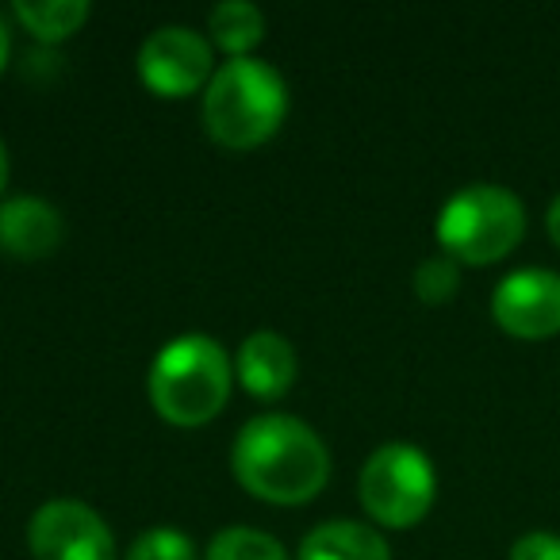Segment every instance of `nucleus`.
Listing matches in <instances>:
<instances>
[{
	"instance_id": "nucleus-1",
	"label": "nucleus",
	"mask_w": 560,
	"mask_h": 560,
	"mask_svg": "<svg viewBox=\"0 0 560 560\" xmlns=\"http://www.w3.org/2000/svg\"><path fill=\"white\" fill-rule=\"evenodd\" d=\"M231 468L249 495L265 503H307L330 480L323 438L296 415H257L231 445Z\"/></svg>"
},
{
	"instance_id": "nucleus-2",
	"label": "nucleus",
	"mask_w": 560,
	"mask_h": 560,
	"mask_svg": "<svg viewBox=\"0 0 560 560\" xmlns=\"http://www.w3.org/2000/svg\"><path fill=\"white\" fill-rule=\"evenodd\" d=\"M289 112V85L265 58H226L203 89V131L231 150L261 147Z\"/></svg>"
},
{
	"instance_id": "nucleus-3",
	"label": "nucleus",
	"mask_w": 560,
	"mask_h": 560,
	"mask_svg": "<svg viewBox=\"0 0 560 560\" xmlns=\"http://www.w3.org/2000/svg\"><path fill=\"white\" fill-rule=\"evenodd\" d=\"M231 361L226 350L208 335H180L158 350L147 388L162 419L177 427H200L223 411L231 396Z\"/></svg>"
},
{
	"instance_id": "nucleus-4",
	"label": "nucleus",
	"mask_w": 560,
	"mask_h": 560,
	"mask_svg": "<svg viewBox=\"0 0 560 560\" xmlns=\"http://www.w3.org/2000/svg\"><path fill=\"white\" fill-rule=\"evenodd\" d=\"M526 234V208L503 185H465L438 211V242L453 261L491 265Z\"/></svg>"
},
{
	"instance_id": "nucleus-5",
	"label": "nucleus",
	"mask_w": 560,
	"mask_h": 560,
	"mask_svg": "<svg viewBox=\"0 0 560 560\" xmlns=\"http://www.w3.org/2000/svg\"><path fill=\"white\" fill-rule=\"evenodd\" d=\"M358 491L376 522L392 529H407L427 518V511L434 506L438 476L419 445L388 442L365 460Z\"/></svg>"
},
{
	"instance_id": "nucleus-6",
	"label": "nucleus",
	"mask_w": 560,
	"mask_h": 560,
	"mask_svg": "<svg viewBox=\"0 0 560 560\" xmlns=\"http://www.w3.org/2000/svg\"><path fill=\"white\" fill-rule=\"evenodd\" d=\"M35 560H116L108 522L81 499H50L27 522Z\"/></svg>"
},
{
	"instance_id": "nucleus-7",
	"label": "nucleus",
	"mask_w": 560,
	"mask_h": 560,
	"mask_svg": "<svg viewBox=\"0 0 560 560\" xmlns=\"http://www.w3.org/2000/svg\"><path fill=\"white\" fill-rule=\"evenodd\" d=\"M139 78L158 96H188L211 81V39L188 24H165L139 47Z\"/></svg>"
},
{
	"instance_id": "nucleus-8",
	"label": "nucleus",
	"mask_w": 560,
	"mask_h": 560,
	"mask_svg": "<svg viewBox=\"0 0 560 560\" xmlns=\"http://www.w3.org/2000/svg\"><path fill=\"white\" fill-rule=\"evenodd\" d=\"M491 319L522 342L560 335V272L514 269L491 292Z\"/></svg>"
},
{
	"instance_id": "nucleus-9",
	"label": "nucleus",
	"mask_w": 560,
	"mask_h": 560,
	"mask_svg": "<svg viewBox=\"0 0 560 560\" xmlns=\"http://www.w3.org/2000/svg\"><path fill=\"white\" fill-rule=\"evenodd\" d=\"M234 373L254 399H280L296 381V350L277 330H254L234 358Z\"/></svg>"
},
{
	"instance_id": "nucleus-10",
	"label": "nucleus",
	"mask_w": 560,
	"mask_h": 560,
	"mask_svg": "<svg viewBox=\"0 0 560 560\" xmlns=\"http://www.w3.org/2000/svg\"><path fill=\"white\" fill-rule=\"evenodd\" d=\"M66 234L62 211L43 196H12L0 203V246L16 257H47Z\"/></svg>"
},
{
	"instance_id": "nucleus-11",
	"label": "nucleus",
	"mask_w": 560,
	"mask_h": 560,
	"mask_svg": "<svg viewBox=\"0 0 560 560\" xmlns=\"http://www.w3.org/2000/svg\"><path fill=\"white\" fill-rule=\"evenodd\" d=\"M296 560H392L381 529L353 518H330L307 529Z\"/></svg>"
},
{
	"instance_id": "nucleus-12",
	"label": "nucleus",
	"mask_w": 560,
	"mask_h": 560,
	"mask_svg": "<svg viewBox=\"0 0 560 560\" xmlns=\"http://www.w3.org/2000/svg\"><path fill=\"white\" fill-rule=\"evenodd\" d=\"M208 27H211V43H215V47H223L231 58H242L261 43L265 16L249 0H223V4L211 9Z\"/></svg>"
},
{
	"instance_id": "nucleus-13",
	"label": "nucleus",
	"mask_w": 560,
	"mask_h": 560,
	"mask_svg": "<svg viewBox=\"0 0 560 560\" xmlns=\"http://www.w3.org/2000/svg\"><path fill=\"white\" fill-rule=\"evenodd\" d=\"M16 16L35 39L58 43L89 20V0H16Z\"/></svg>"
},
{
	"instance_id": "nucleus-14",
	"label": "nucleus",
	"mask_w": 560,
	"mask_h": 560,
	"mask_svg": "<svg viewBox=\"0 0 560 560\" xmlns=\"http://www.w3.org/2000/svg\"><path fill=\"white\" fill-rule=\"evenodd\" d=\"M203 560H289L284 545L254 526H226L211 537Z\"/></svg>"
},
{
	"instance_id": "nucleus-15",
	"label": "nucleus",
	"mask_w": 560,
	"mask_h": 560,
	"mask_svg": "<svg viewBox=\"0 0 560 560\" xmlns=\"http://www.w3.org/2000/svg\"><path fill=\"white\" fill-rule=\"evenodd\" d=\"M127 560H196V545L173 526H154L139 534L127 549Z\"/></svg>"
},
{
	"instance_id": "nucleus-16",
	"label": "nucleus",
	"mask_w": 560,
	"mask_h": 560,
	"mask_svg": "<svg viewBox=\"0 0 560 560\" xmlns=\"http://www.w3.org/2000/svg\"><path fill=\"white\" fill-rule=\"evenodd\" d=\"M457 289H460V272L450 254L427 257V261L415 269V292H419L422 304H445Z\"/></svg>"
},
{
	"instance_id": "nucleus-17",
	"label": "nucleus",
	"mask_w": 560,
	"mask_h": 560,
	"mask_svg": "<svg viewBox=\"0 0 560 560\" xmlns=\"http://www.w3.org/2000/svg\"><path fill=\"white\" fill-rule=\"evenodd\" d=\"M511 560H560V537L534 529L511 545Z\"/></svg>"
},
{
	"instance_id": "nucleus-18",
	"label": "nucleus",
	"mask_w": 560,
	"mask_h": 560,
	"mask_svg": "<svg viewBox=\"0 0 560 560\" xmlns=\"http://www.w3.org/2000/svg\"><path fill=\"white\" fill-rule=\"evenodd\" d=\"M545 231H549V238L560 246V196L549 203V211H545Z\"/></svg>"
},
{
	"instance_id": "nucleus-19",
	"label": "nucleus",
	"mask_w": 560,
	"mask_h": 560,
	"mask_svg": "<svg viewBox=\"0 0 560 560\" xmlns=\"http://www.w3.org/2000/svg\"><path fill=\"white\" fill-rule=\"evenodd\" d=\"M12 55V39H9V27L0 24V70H4V62H9Z\"/></svg>"
},
{
	"instance_id": "nucleus-20",
	"label": "nucleus",
	"mask_w": 560,
	"mask_h": 560,
	"mask_svg": "<svg viewBox=\"0 0 560 560\" xmlns=\"http://www.w3.org/2000/svg\"><path fill=\"white\" fill-rule=\"evenodd\" d=\"M4 180H9V150L0 142V188H4Z\"/></svg>"
}]
</instances>
